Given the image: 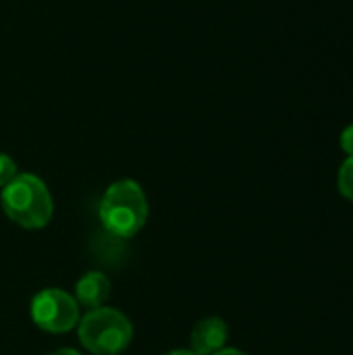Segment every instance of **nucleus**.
Returning <instances> with one entry per match:
<instances>
[{"label":"nucleus","mask_w":353,"mask_h":355,"mask_svg":"<svg viewBox=\"0 0 353 355\" xmlns=\"http://www.w3.org/2000/svg\"><path fill=\"white\" fill-rule=\"evenodd\" d=\"M100 223L117 239L137 235L148 220V200L141 185L133 179L114 181L100 202Z\"/></svg>","instance_id":"f257e3e1"},{"label":"nucleus","mask_w":353,"mask_h":355,"mask_svg":"<svg viewBox=\"0 0 353 355\" xmlns=\"http://www.w3.org/2000/svg\"><path fill=\"white\" fill-rule=\"evenodd\" d=\"M0 204L15 225L29 231L44 229L54 214V202L46 183L31 173H19L2 187Z\"/></svg>","instance_id":"f03ea898"},{"label":"nucleus","mask_w":353,"mask_h":355,"mask_svg":"<svg viewBox=\"0 0 353 355\" xmlns=\"http://www.w3.org/2000/svg\"><path fill=\"white\" fill-rule=\"evenodd\" d=\"M81 345L94 355L123 354L133 339L129 318L114 308H94L77 322Z\"/></svg>","instance_id":"7ed1b4c3"},{"label":"nucleus","mask_w":353,"mask_h":355,"mask_svg":"<svg viewBox=\"0 0 353 355\" xmlns=\"http://www.w3.org/2000/svg\"><path fill=\"white\" fill-rule=\"evenodd\" d=\"M29 314L37 329L60 335L79 322V304L62 289H42L31 300Z\"/></svg>","instance_id":"20e7f679"},{"label":"nucleus","mask_w":353,"mask_h":355,"mask_svg":"<svg viewBox=\"0 0 353 355\" xmlns=\"http://www.w3.org/2000/svg\"><path fill=\"white\" fill-rule=\"evenodd\" d=\"M229 329L223 318L210 316L196 322L191 331V352L198 355H212L221 352L227 343Z\"/></svg>","instance_id":"39448f33"},{"label":"nucleus","mask_w":353,"mask_h":355,"mask_svg":"<svg viewBox=\"0 0 353 355\" xmlns=\"http://www.w3.org/2000/svg\"><path fill=\"white\" fill-rule=\"evenodd\" d=\"M110 297V281L102 272H85L75 285V302L87 310L102 308Z\"/></svg>","instance_id":"423d86ee"},{"label":"nucleus","mask_w":353,"mask_h":355,"mask_svg":"<svg viewBox=\"0 0 353 355\" xmlns=\"http://www.w3.org/2000/svg\"><path fill=\"white\" fill-rule=\"evenodd\" d=\"M337 189L339 193L353 204V156H347V160L339 166L337 173Z\"/></svg>","instance_id":"0eeeda50"},{"label":"nucleus","mask_w":353,"mask_h":355,"mask_svg":"<svg viewBox=\"0 0 353 355\" xmlns=\"http://www.w3.org/2000/svg\"><path fill=\"white\" fill-rule=\"evenodd\" d=\"M17 175H19V171H17L15 160H12L10 156H6V154L0 152V189H2L4 185H8Z\"/></svg>","instance_id":"6e6552de"},{"label":"nucleus","mask_w":353,"mask_h":355,"mask_svg":"<svg viewBox=\"0 0 353 355\" xmlns=\"http://www.w3.org/2000/svg\"><path fill=\"white\" fill-rule=\"evenodd\" d=\"M339 144H341V150H343L347 156H353V125H347V127L341 131Z\"/></svg>","instance_id":"1a4fd4ad"},{"label":"nucleus","mask_w":353,"mask_h":355,"mask_svg":"<svg viewBox=\"0 0 353 355\" xmlns=\"http://www.w3.org/2000/svg\"><path fill=\"white\" fill-rule=\"evenodd\" d=\"M212 355H246L243 352H239V349H221V352H216V354H212Z\"/></svg>","instance_id":"9d476101"},{"label":"nucleus","mask_w":353,"mask_h":355,"mask_svg":"<svg viewBox=\"0 0 353 355\" xmlns=\"http://www.w3.org/2000/svg\"><path fill=\"white\" fill-rule=\"evenodd\" d=\"M48 355H81L79 352H75V349H58V352H52V354Z\"/></svg>","instance_id":"9b49d317"},{"label":"nucleus","mask_w":353,"mask_h":355,"mask_svg":"<svg viewBox=\"0 0 353 355\" xmlns=\"http://www.w3.org/2000/svg\"><path fill=\"white\" fill-rule=\"evenodd\" d=\"M164 355H198V354H193L191 349H173V352H169V354H164Z\"/></svg>","instance_id":"f8f14e48"}]
</instances>
